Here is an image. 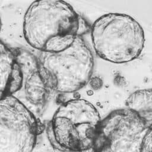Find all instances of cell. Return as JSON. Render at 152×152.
<instances>
[{
  "label": "cell",
  "instance_id": "30bf717a",
  "mask_svg": "<svg viewBox=\"0 0 152 152\" xmlns=\"http://www.w3.org/2000/svg\"><path fill=\"white\" fill-rule=\"evenodd\" d=\"M141 152H152V123L149 126L145 137Z\"/></svg>",
  "mask_w": 152,
  "mask_h": 152
},
{
  "label": "cell",
  "instance_id": "5b68a950",
  "mask_svg": "<svg viewBox=\"0 0 152 152\" xmlns=\"http://www.w3.org/2000/svg\"><path fill=\"white\" fill-rule=\"evenodd\" d=\"M41 127L15 95L0 92V152H31Z\"/></svg>",
  "mask_w": 152,
  "mask_h": 152
},
{
  "label": "cell",
  "instance_id": "7a4b0ae2",
  "mask_svg": "<svg viewBox=\"0 0 152 152\" xmlns=\"http://www.w3.org/2000/svg\"><path fill=\"white\" fill-rule=\"evenodd\" d=\"M101 118L89 102L74 99L64 102L46 126L52 146L61 152H95Z\"/></svg>",
  "mask_w": 152,
  "mask_h": 152
},
{
  "label": "cell",
  "instance_id": "8fae6325",
  "mask_svg": "<svg viewBox=\"0 0 152 152\" xmlns=\"http://www.w3.org/2000/svg\"><path fill=\"white\" fill-rule=\"evenodd\" d=\"M1 26H2V23H1V18H0V32H1Z\"/></svg>",
  "mask_w": 152,
  "mask_h": 152
},
{
  "label": "cell",
  "instance_id": "3957f363",
  "mask_svg": "<svg viewBox=\"0 0 152 152\" xmlns=\"http://www.w3.org/2000/svg\"><path fill=\"white\" fill-rule=\"evenodd\" d=\"M91 37L96 54L115 64L134 61L145 44L144 31L140 23L121 13H108L98 18L91 26Z\"/></svg>",
  "mask_w": 152,
  "mask_h": 152
},
{
  "label": "cell",
  "instance_id": "8992f818",
  "mask_svg": "<svg viewBox=\"0 0 152 152\" xmlns=\"http://www.w3.org/2000/svg\"><path fill=\"white\" fill-rule=\"evenodd\" d=\"M149 126L132 110H115L100 122L95 152H141Z\"/></svg>",
  "mask_w": 152,
  "mask_h": 152
},
{
  "label": "cell",
  "instance_id": "9c48e42d",
  "mask_svg": "<svg viewBox=\"0 0 152 152\" xmlns=\"http://www.w3.org/2000/svg\"><path fill=\"white\" fill-rule=\"evenodd\" d=\"M126 108L136 112L150 125L152 123V88L137 90L125 102Z\"/></svg>",
  "mask_w": 152,
  "mask_h": 152
},
{
  "label": "cell",
  "instance_id": "277c9868",
  "mask_svg": "<svg viewBox=\"0 0 152 152\" xmlns=\"http://www.w3.org/2000/svg\"><path fill=\"white\" fill-rule=\"evenodd\" d=\"M39 71L50 90L75 92L90 81L94 68L91 49L81 36L64 50L54 53L40 52Z\"/></svg>",
  "mask_w": 152,
  "mask_h": 152
},
{
  "label": "cell",
  "instance_id": "ba28073f",
  "mask_svg": "<svg viewBox=\"0 0 152 152\" xmlns=\"http://www.w3.org/2000/svg\"><path fill=\"white\" fill-rule=\"evenodd\" d=\"M39 64L38 61L36 64L21 68L23 77L21 88H23L24 97L38 113L43 109L50 91L39 73Z\"/></svg>",
  "mask_w": 152,
  "mask_h": 152
},
{
  "label": "cell",
  "instance_id": "6da1fadb",
  "mask_svg": "<svg viewBox=\"0 0 152 152\" xmlns=\"http://www.w3.org/2000/svg\"><path fill=\"white\" fill-rule=\"evenodd\" d=\"M81 21L72 7L65 1H36L24 14L23 33L30 46L40 52H58L84 33Z\"/></svg>",
  "mask_w": 152,
  "mask_h": 152
},
{
  "label": "cell",
  "instance_id": "52a82bcc",
  "mask_svg": "<svg viewBox=\"0 0 152 152\" xmlns=\"http://www.w3.org/2000/svg\"><path fill=\"white\" fill-rule=\"evenodd\" d=\"M23 80L15 52L0 41V92L15 95L21 90Z\"/></svg>",
  "mask_w": 152,
  "mask_h": 152
}]
</instances>
